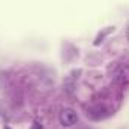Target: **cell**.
<instances>
[{
    "label": "cell",
    "mask_w": 129,
    "mask_h": 129,
    "mask_svg": "<svg viewBox=\"0 0 129 129\" xmlns=\"http://www.w3.org/2000/svg\"><path fill=\"white\" fill-rule=\"evenodd\" d=\"M116 75H117V80H119V81H128L129 80L128 78L129 77V69L128 68H122Z\"/></svg>",
    "instance_id": "cell-2"
},
{
    "label": "cell",
    "mask_w": 129,
    "mask_h": 129,
    "mask_svg": "<svg viewBox=\"0 0 129 129\" xmlns=\"http://www.w3.org/2000/svg\"><path fill=\"white\" fill-rule=\"evenodd\" d=\"M59 120H60V125L62 126H66V128H71L77 123L78 120V116L77 113L72 110V108H63L60 116H59Z\"/></svg>",
    "instance_id": "cell-1"
},
{
    "label": "cell",
    "mask_w": 129,
    "mask_h": 129,
    "mask_svg": "<svg viewBox=\"0 0 129 129\" xmlns=\"http://www.w3.org/2000/svg\"><path fill=\"white\" fill-rule=\"evenodd\" d=\"M126 38H128V41H129V27H128V30H126Z\"/></svg>",
    "instance_id": "cell-3"
},
{
    "label": "cell",
    "mask_w": 129,
    "mask_h": 129,
    "mask_svg": "<svg viewBox=\"0 0 129 129\" xmlns=\"http://www.w3.org/2000/svg\"><path fill=\"white\" fill-rule=\"evenodd\" d=\"M5 129H9V128H5Z\"/></svg>",
    "instance_id": "cell-4"
}]
</instances>
